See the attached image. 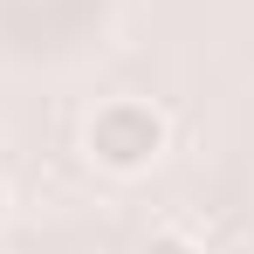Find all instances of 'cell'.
I'll return each mask as SVG.
<instances>
[{
  "mask_svg": "<svg viewBox=\"0 0 254 254\" xmlns=\"http://www.w3.org/2000/svg\"><path fill=\"white\" fill-rule=\"evenodd\" d=\"M248 241H254V234H248Z\"/></svg>",
  "mask_w": 254,
  "mask_h": 254,
  "instance_id": "obj_4",
  "label": "cell"
},
{
  "mask_svg": "<svg viewBox=\"0 0 254 254\" xmlns=\"http://www.w3.org/2000/svg\"><path fill=\"white\" fill-rule=\"evenodd\" d=\"M7 206H14V199H7V179H0V220H7Z\"/></svg>",
  "mask_w": 254,
  "mask_h": 254,
  "instance_id": "obj_3",
  "label": "cell"
},
{
  "mask_svg": "<svg viewBox=\"0 0 254 254\" xmlns=\"http://www.w3.org/2000/svg\"><path fill=\"white\" fill-rule=\"evenodd\" d=\"M172 151V117L151 96H103L83 124V158L110 179H137Z\"/></svg>",
  "mask_w": 254,
  "mask_h": 254,
  "instance_id": "obj_1",
  "label": "cell"
},
{
  "mask_svg": "<svg viewBox=\"0 0 254 254\" xmlns=\"http://www.w3.org/2000/svg\"><path fill=\"white\" fill-rule=\"evenodd\" d=\"M144 254H206V248H199L186 227H158V234L144 241Z\"/></svg>",
  "mask_w": 254,
  "mask_h": 254,
  "instance_id": "obj_2",
  "label": "cell"
}]
</instances>
